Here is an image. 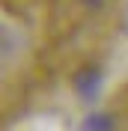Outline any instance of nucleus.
Segmentation results:
<instances>
[{
    "label": "nucleus",
    "instance_id": "obj_1",
    "mask_svg": "<svg viewBox=\"0 0 128 131\" xmlns=\"http://www.w3.org/2000/svg\"><path fill=\"white\" fill-rule=\"evenodd\" d=\"M98 90H101V74H98L95 69H87V72L78 74V92L83 98H95Z\"/></svg>",
    "mask_w": 128,
    "mask_h": 131
},
{
    "label": "nucleus",
    "instance_id": "obj_2",
    "mask_svg": "<svg viewBox=\"0 0 128 131\" xmlns=\"http://www.w3.org/2000/svg\"><path fill=\"white\" fill-rule=\"evenodd\" d=\"M83 131H113V119H110L107 113L87 116V122H83Z\"/></svg>",
    "mask_w": 128,
    "mask_h": 131
}]
</instances>
